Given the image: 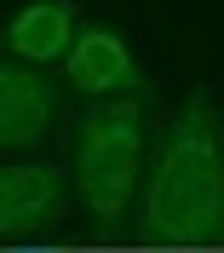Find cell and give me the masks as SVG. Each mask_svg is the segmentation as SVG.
<instances>
[{
  "instance_id": "cell-4",
  "label": "cell",
  "mask_w": 224,
  "mask_h": 253,
  "mask_svg": "<svg viewBox=\"0 0 224 253\" xmlns=\"http://www.w3.org/2000/svg\"><path fill=\"white\" fill-rule=\"evenodd\" d=\"M64 86L80 98H138L144 92V69H138V58H132V46L121 41L115 29H104V23H80L75 46H69L64 58Z\"/></svg>"
},
{
  "instance_id": "cell-2",
  "label": "cell",
  "mask_w": 224,
  "mask_h": 253,
  "mask_svg": "<svg viewBox=\"0 0 224 253\" xmlns=\"http://www.w3.org/2000/svg\"><path fill=\"white\" fill-rule=\"evenodd\" d=\"M69 173L86 219L104 242L127 230V213L144 196L149 173V138H144V104L138 98H98L75 115L69 138Z\"/></svg>"
},
{
  "instance_id": "cell-1",
  "label": "cell",
  "mask_w": 224,
  "mask_h": 253,
  "mask_svg": "<svg viewBox=\"0 0 224 253\" xmlns=\"http://www.w3.org/2000/svg\"><path fill=\"white\" fill-rule=\"evenodd\" d=\"M144 248H213L224 242V121L207 92L167 115L138 196Z\"/></svg>"
},
{
  "instance_id": "cell-7",
  "label": "cell",
  "mask_w": 224,
  "mask_h": 253,
  "mask_svg": "<svg viewBox=\"0 0 224 253\" xmlns=\"http://www.w3.org/2000/svg\"><path fill=\"white\" fill-rule=\"evenodd\" d=\"M6 253H52V248H6Z\"/></svg>"
},
{
  "instance_id": "cell-3",
  "label": "cell",
  "mask_w": 224,
  "mask_h": 253,
  "mask_svg": "<svg viewBox=\"0 0 224 253\" xmlns=\"http://www.w3.org/2000/svg\"><path fill=\"white\" fill-rule=\"evenodd\" d=\"M75 202V173L58 161H6L0 167V230L6 242L58 230Z\"/></svg>"
},
{
  "instance_id": "cell-6",
  "label": "cell",
  "mask_w": 224,
  "mask_h": 253,
  "mask_svg": "<svg viewBox=\"0 0 224 253\" xmlns=\"http://www.w3.org/2000/svg\"><path fill=\"white\" fill-rule=\"evenodd\" d=\"M75 0H35L6 23V58L23 63H64L69 46H75Z\"/></svg>"
},
{
  "instance_id": "cell-5",
  "label": "cell",
  "mask_w": 224,
  "mask_h": 253,
  "mask_svg": "<svg viewBox=\"0 0 224 253\" xmlns=\"http://www.w3.org/2000/svg\"><path fill=\"white\" fill-rule=\"evenodd\" d=\"M58 121V81L40 63L6 58L0 63V144L6 150H35Z\"/></svg>"
}]
</instances>
